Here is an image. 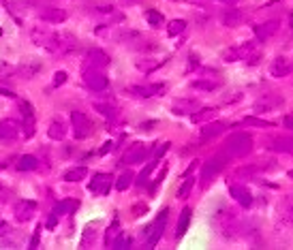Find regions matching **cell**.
<instances>
[{"label":"cell","instance_id":"obj_45","mask_svg":"<svg viewBox=\"0 0 293 250\" xmlns=\"http://www.w3.org/2000/svg\"><path fill=\"white\" fill-rule=\"evenodd\" d=\"M133 244V240L131 238H128V235H124V233H120L118 235V238L116 240H113V248H128V246H131Z\"/></svg>","mask_w":293,"mask_h":250},{"label":"cell","instance_id":"obj_54","mask_svg":"<svg viewBox=\"0 0 293 250\" xmlns=\"http://www.w3.org/2000/svg\"><path fill=\"white\" fill-rule=\"evenodd\" d=\"M189 60H191V62H189V67H191V69H195L197 64H199V62H197V56H195V54H191V56H189Z\"/></svg>","mask_w":293,"mask_h":250},{"label":"cell","instance_id":"obj_7","mask_svg":"<svg viewBox=\"0 0 293 250\" xmlns=\"http://www.w3.org/2000/svg\"><path fill=\"white\" fill-rule=\"evenodd\" d=\"M13 214H15L17 223H28V220H32L34 214H37V203L30 201V199H19V201L13 205Z\"/></svg>","mask_w":293,"mask_h":250},{"label":"cell","instance_id":"obj_42","mask_svg":"<svg viewBox=\"0 0 293 250\" xmlns=\"http://www.w3.org/2000/svg\"><path fill=\"white\" fill-rule=\"evenodd\" d=\"M193 186H195V177H187V180L182 182V186L178 188V199H187L189 192L193 190Z\"/></svg>","mask_w":293,"mask_h":250},{"label":"cell","instance_id":"obj_4","mask_svg":"<svg viewBox=\"0 0 293 250\" xmlns=\"http://www.w3.org/2000/svg\"><path fill=\"white\" fill-rule=\"evenodd\" d=\"M167 216H169V210H163L159 214V218L154 220L150 227H146V248H154L159 244V240L163 238V231H165V225H167Z\"/></svg>","mask_w":293,"mask_h":250},{"label":"cell","instance_id":"obj_36","mask_svg":"<svg viewBox=\"0 0 293 250\" xmlns=\"http://www.w3.org/2000/svg\"><path fill=\"white\" fill-rule=\"evenodd\" d=\"M184 28H187V21L184 19H174V21H169V26H167V34L169 37H178V34L184 32Z\"/></svg>","mask_w":293,"mask_h":250},{"label":"cell","instance_id":"obj_5","mask_svg":"<svg viewBox=\"0 0 293 250\" xmlns=\"http://www.w3.org/2000/svg\"><path fill=\"white\" fill-rule=\"evenodd\" d=\"M71 126H73V135L77 139H88L95 131V124L84 111H71Z\"/></svg>","mask_w":293,"mask_h":250},{"label":"cell","instance_id":"obj_16","mask_svg":"<svg viewBox=\"0 0 293 250\" xmlns=\"http://www.w3.org/2000/svg\"><path fill=\"white\" fill-rule=\"evenodd\" d=\"M111 180L113 177L109 173H97L95 177H92L88 190L95 192V195H107V192H109V186H111Z\"/></svg>","mask_w":293,"mask_h":250},{"label":"cell","instance_id":"obj_6","mask_svg":"<svg viewBox=\"0 0 293 250\" xmlns=\"http://www.w3.org/2000/svg\"><path fill=\"white\" fill-rule=\"evenodd\" d=\"M84 83L95 92H103L107 88V77L101 69H84Z\"/></svg>","mask_w":293,"mask_h":250},{"label":"cell","instance_id":"obj_2","mask_svg":"<svg viewBox=\"0 0 293 250\" xmlns=\"http://www.w3.org/2000/svg\"><path fill=\"white\" fill-rule=\"evenodd\" d=\"M229 161H231V156L227 154L225 150H220V152L214 154L208 163H203V167H201V186L203 188L210 186V182L227 167V163H229Z\"/></svg>","mask_w":293,"mask_h":250},{"label":"cell","instance_id":"obj_14","mask_svg":"<svg viewBox=\"0 0 293 250\" xmlns=\"http://www.w3.org/2000/svg\"><path fill=\"white\" fill-rule=\"evenodd\" d=\"M19 109H21V113H24V124H21V131H24V135L30 139L34 135V109H32V105L28 101H19Z\"/></svg>","mask_w":293,"mask_h":250},{"label":"cell","instance_id":"obj_41","mask_svg":"<svg viewBox=\"0 0 293 250\" xmlns=\"http://www.w3.org/2000/svg\"><path fill=\"white\" fill-rule=\"evenodd\" d=\"M156 165H159V161L154 159V163H150V165H148V167H146V169L137 175V186H146V184H148V177H150V173L154 171V167H156Z\"/></svg>","mask_w":293,"mask_h":250},{"label":"cell","instance_id":"obj_20","mask_svg":"<svg viewBox=\"0 0 293 250\" xmlns=\"http://www.w3.org/2000/svg\"><path fill=\"white\" fill-rule=\"evenodd\" d=\"M229 195L242 205V208H251V205H253V195H251V190L244 188V186H240V184H233V186L229 188Z\"/></svg>","mask_w":293,"mask_h":250},{"label":"cell","instance_id":"obj_58","mask_svg":"<svg viewBox=\"0 0 293 250\" xmlns=\"http://www.w3.org/2000/svg\"><path fill=\"white\" fill-rule=\"evenodd\" d=\"M289 177H293V169H291V171H289Z\"/></svg>","mask_w":293,"mask_h":250},{"label":"cell","instance_id":"obj_53","mask_svg":"<svg viewBox=\"0 0 293 250\" xmlns=\"http://www.w3.org/2000/svg\"><path fill=\"white\" fill-rule=\"evenodd\" d=\"M259 58H261V54H251V56H248V58H246V62L253 67V64H257V62H259Z\"/></svg>","mask_w":293,"mask_h":250},{"label":"cell","instance_id":"obj_28","mask_svg":"<svg viewBox=\"0 0 293 250\" xmlns=\"http://www.w3.org/2000/svg\"><path fill=\"white\" fill-rule=\"evenodd\" d=\"M113 39L118 43H135L141 39V34L137 30H131V28H118V30L113 32Z\"/></svg>","mask_w":293,"mask_h":250},{"label":"cell","instance_id":"obj_56","mask_svg":"<svg viewBox=\"0 0 293 250\" xmlns=\"http://www.w3.org/2000/svg\"><path fill=\"white\" fill-rule=\"evenodd\" d=\"M0 94H2V96H15V94H13V90H6V88H0Z\"/></svg>","mask_w":293,"mask_h":250},{"label":"cell","instance_id":"obj_25","mask_svg":"<svg viewBox=\"0 0 293 250\" xmlns=\"http://www.w3.org/2000/svg\"><path fill=\"white\" fill-rule=\"evenodd\" d=\"M214 118H216V109H214V107H199L195 113H191V122H195V124L210 122Z\"/></svg>","mask_w":293,"mask_h":250},{"label":"cell","instance_id":"obj_37","mask_svg":"<svg viewBox=\"0 0 293 250\" xmlns=\"http://www.w3.org/2000/svg\"><path fill=\"white\" fill-rule=\"evenodd\" d=\"M118 235H120V223L113 220V223L109 225V229H107V233H105V246H111Z\"/></svg>","mask_w":293,"mask_h":250},{"label":"cell","instance_id":"obj_30","mask_svg":"<svg viewBox=\"0 0 293 250\" xmlns=\"http://www.w3.org/2000/svg\"><path fill=\"white\" fill-rule=\"evenodd\" d=\"M47 135H49V139H54V141H62L67 137V126H64V122H60V120H54L47 128Z\"/></svg>","mask_w":293,"mask_h":250},{"label":"cell","instance_id":"obj_8","mask_svg":"<svg viewBox=\"0 0 293 250\" xmlns=\"http://www.w3.org/2000/svg\"><path fill=\"white\" fill-rule=\"evenodd\" d=\"M285 103V98L281 94H274V92H270V94H261L257 101L253 103V109L257 113H261V111H272V109H278Z\"/></svg>","mask_w":293,"mask_h":250},{"label":"cell","instance_id":"obj_50","mask_svg":"<svg viewBox=\"0 0 293 250\" xmlns=\"http://www.w3.org/2000/svg\"><path fill=\"white\" fill-rule=\"evenodd\" d=\"M283 126L289 128V131H293V113H287V116L283 118Z\"/></svg>","mask_w":293,"mask_h":250},{"label":"cell","instance_id":"obj_33","mask_svg":"<svg viewBox=\"0 0 293 250\" xmlns=\"http://www.w3.org/2000/svg\"><path fill=\"white\" fill-rule=\"evenodd\" d=\"M86 175H88V169H86V167H73V169L64 171L62 180L64 182H80V180H84Z\"/></svg>","mask_w":293,"mask_h":250},{"label":"cell","instance_id":"obj_26","mask_svg":"<svg viewBox=\"0 0 293 250\" xmlns=\"http://www.w3.org/2000/svg\"><path fill=\"white\" fill-rule=\"evenodd\" d=\"M58 41H60V54H73L77 49V39L71 32H58Z\"/></svg>","mask_w":293,"mask_h":250},{"label":"cell","instance_id":"obj_13","mask_svg":"<svg viewBox=\"0 0 293 250\" xmlns=\"http://www.w3.org/2000/svg\"><path fill=\"white\" fill-rule=\"evenodd\" d=\"M197 109H199L197 98H176L174 105H171V113H176V116H191Z\"/></svg>","mask_w":293,"mask_h":250},{"label":"cell","instance_id":"obj_21","mask_svg":"<svg viewBox=\"0 0 293 250\" xmlns=\"http://www.w3.org/2000/svg\"><path fill=\"white\" fill-rule=\"evenodd\" d=\"M39 71H41V62L39 60H26V62H21L17 67V75L21 77V80H32Z\"/></svg>","mask_w":293,"mask_h":250},{"label":"cell","instance_id":"obj_40","mask_svg":"<svg viewBox=\"0 0 293 250\" xmlns=\"http://www.w3.org/2000/svg\"><path fill=\"white\" fill-rule=\"evenodd\" d=\"M95 109L101 113V116H105V118H116V107L113 105H109V103H95Z\"/></svg>","mask_w":293,"mask_h":250},{"label":"cell","instance_id":"obj_44","mask_svg":"<svg viewBox=\"0 0 293 250\" xmlns=\"http://www.w3.org/2000/svg\"><path fill=\"white\" fill-rule=\"evenodd\" d=\"M283 218L289 220V223H293V195H289L287 199H285V203H283Z\"/></svg>","mask_w":293,"mask_h":250},{"label":"cell","instance_id":"obj_27","mask_svg":"<svg viewBox=\"0 0 293 250\" xmlns=\"http://www.w3.org/2000/svg\"><path fill=\"white\" fill-rule=\"evenodd\" d=\"M191 85H193V90L214 92V90H218L220 85H223V82H218V80H210V77H199V80H195Z\"/></svg>","mask_w":293,"mask_h":250},{"label":"cell","instance_id":"obj_23","mask_svg":"<svg viewBox=\"0 0 293 250\" xmlns=\"http://www.w3.org/2000/svg\"><path fill=\"white\" fill-rule=\"evenodd\" d=\"M225 128H227V124L225 122H205L203 124V128H201V139H214V137H218V135H223L225 133Z\"/></svg>","mask_w":293,"mask_h":250},{"label":"cell","instance_id":"obj_31","mask_svg":"<svg viewBox=\"0 0 293 250\" xmlns=\"http://www.w3.org/2000/svg\"><path fill=\"white\" fill-rule=\"evenodd\" d=\"M15 167L19 171H34L39 167V159H37V156H32V154H24V156H19V159H17Z\"/></svg>","mask_w":293,"mask_h":250},{"label":"cell","instance_id":"obj_51","mask_svg":"<svg viewBox=\"0 0 293 250\" xmlns=\"http://www.w3.org/2000/svg\"><path fill=\"white\" fill-rule=\"evenodd\" d=\"M39 231H41V227L37 231H34V235H32V240H30V244H28V248H37L39 246Z\"/></svg>","mask_w":293,"mask_h":250},{"label":"cell","instance_id":"obj_39","mask_svg":"<svg viewBox=\"0 0 293 250\" xmlns=\"http://www.w3.org/2000/svg\"><path fill=\"white\" fill-rule=\"evenodd\" d=\"M257 171H259V167H257V165H248V167H238V169L233 171V177H235V180H238V177H244V180H246V177H253V175L257 173Z\"/></svg>","mask_w":293,"mask_h":250},{"label":"cell","instance_id":"obj_43","mask_svg":"<svg viewBox=\"0 0 293 250\" xmlns=\"http://www.w3.org/2000/svg\"><path fill=\"white\" fill-rule=\"evenodd\" d=\"M244 124H246V126H261V128H272V126H274L272 122H268V120H263V118H255V116L244 118Z\"/></svg>","mask_w":293,"mask_h":250},{"label":"cell","instance_id":"obj_34","mask_svg":"<svg viewBox=\"0 0 293 250\" xmlns=\"http://www.w3.org/2000/svg\"><path fill=\"white\" fill-rule=\"evenodd\" d=\"M77 210V201H60L54 205V212L56 216H64V214H73Z\"/></svg>","mask_w":293,"mask_h":250},{"label":"cell","instance_id":"obj_12","mask_svg":"<svg viewBox=\"0 0 293 250\" xmlns=\"http://www.w3.org/2000/svg\"><path fill=\"white\" fill-rule=\"evenodd\" d=\"M109 67V56H107L103 49H90L86 54V67L84 69H105Z\"/></svg>","mask_w":293,"mask_h":250},{"label":"cell","instance_id":"obj_57","mask_svg":"<svg viewBox=\"0 0 293 250\" xmlns=\"http://www.w3.org/2000/svg\"><path fill=\"white\" fill-rule=\"evenodd\" d=\"M122 2H124V4H133V2H135V0H122Z\"/></svg>","mask_w":293,"mask_h":250},{"label":"cell","instance_id":"obj_35","mask_svg":"<svg viewBox=\"0 0 293 250\" xmlns=\"http://www.w3.org/2000/svg\"><path fill=\"white\" fill-rule=\"evenodd\" d=\"M146 19H148V24L152 26V28H159V26L165 24V17H163L159 11H154V9H148L146 11Z\"/></svg>","mask_w":293,"mask_h":250},{"label":"cell","instance_id":"obj_49","mask_svg":"<svg viewBox=\"0 0 293 250\" xmlns=\"http://www.w3.org/2000/svg\"><path fill=\"white\" fill-rule=\"evenodd\" d=\"M64 82H67V73H64V71H58V73L54 75V88H58V85H62Z\"/></svg>","mask_w":293,"mask_h":250},{"label":"cell","instance_id":"obj_3","mask_svg":"<svg viewBox=\"0 0 293 250\" xmlns=\"http://www.w3.org/2000/svg\"><path fill=\"white\" fill-rule=\"evenodd\" d=\"M30 39L34 45H39L43 49L52 54H60V41H58V32H52L45 26H34L30 30Z\"/></svg>","mask_w":293,"mask_h":250},{"label":"cell","instance_id":"obj_1","mask_svg":"<svg viewBox=\"0 0 293 250\" xmlns=\"http://www.w3.org/2000/svg\"><path fill=\"white\" fill-rule=\"evenodd\" d=\"M223 150L231 159H242V156H246L253 150V137L248 133H233L227 137Z\"/></svg>","mask_w":293,"mask_h":250},{"label":"cell","instance_id":"obj_38","mask_svg":"<svg viewBox=\"0 0 293 250\" xmlns=\"http://www.w3.org/2000/svg\"><path fill=\"white\" fill-rule=\"evenodd\" d=\"M133 180H135V175L131 173V171H124V173H120V177L116 180V188L118 190H126L133 184Z\"/></svg>","mask_w":293,"mask_h":250},{"label":"cell","instance_id":"obj_18","mask_svg":"<svg viewBox=\"0 0 293 250\" xmlns=\"http://www.w3.org/2000/svg\"><path fill=\"white\" fill-rule=\"evenodd\" d=\"M128 92H133L135 96H141V98H150V96H156L161 92H165V85L163 83H148V85H131Z\"/></svg>","mask_w":293,"mask_h":250},{"label":"cell","instance_id":"obj_47","mask_svg":"<svg viewBox=\"0 0 293 250\" xmlns=\"http://www.w3.org/2000/svg\"><path fill=\"white\" fill-rule=\"evenodd\" d=\"M9 195H11V190L4 186V184H0V208H2V205L9 201Z\"/></svg>","mask_w":293,"mask_h":250},{"label":"cell","instance_id":"obj_32","mask_svg":"<svg viewBox=\"0 0 293 250\" xmlns=\"http://www.w3.org/2000/svg\"><path fill=\"white\" fill-rule=\"evenodd\" d=\"M165 60H156V58H139L137 62H135V67H137L141 73H152L154 69H159L161 64Z\"/></svg>","mask_w":293,"mask_h":250},{"label":"cell","instance_id":"obj_29","mask_svg":"<svg viewBox=\"0 0 293 250\" xmlns=\"http://www.w3.org/2000/svg\"><path fill=\"white\" fill-rule=\"evenodd\" d=\"M191 216H193V210H191V208H184L182 214H180V220H178V227H176V238H178V240H180L182 235L189 231Z\"/></svg>","mask_w":293,"mask_h":250},{"label":"cell","instance_id":"obj_17","mask_svg":"<svg viewBox=\"0 0 293 250\" xmlns=\"http://www.w3.org/2000/svg\"><path fill=\"white\" fill-rule=\"evenodd\" d=\"M67 11L58 9V6H45L39 13V19H43L45 24H62V21H67Z\"/></svg>","mask_w":293,"mask_h":250},{"label":"cell","instance_id":"obj_52","mask_svg":"<svg viewBox=\"0 0 293 250\" xmlns=\"http://www.w3.org/2000/svg\"><path fill=\"white\" fill-rule=\"evenodd\" d=\"M6 233H11V227H9V223L0 220V235H6Z\"/></svg>","mask_w":293,"mask_h":250},{"label":"cell","instance_id":"obj_55","mask_svg":"<svg viewBox=\"0 0 293 250\" xmlns=\"http://www.w3.org/2000/svg\"><path fill=\"white\" fill-rule=\"evenodd\" d=\"M113 148V144H111V141H107V144L101 148V154H107V152H109V150Z\"/></svg>","mask_w":293,"mask_h":250},{"label":"cell","instance_id":"obj_46","mask_svg":"<svg viewBox=\"0 0 293 250\" xmlns=\"http://www.w3.org/2000/svg\"><path fill=\"white\" fill-rule=\"evenodd\" d=\"M169 146H171V144H169V141H165V144H159V146H156V148H154V159H156V161H159V159H161V156H163V154H165V152H167V150H169Z\"/></svg>","mask_w":293,"mask_h":250},{"label":"cell","instance_id":"obj_9","mask_svg":"<svg viewBox=\"0 0 293 250\" xmlns=\"http://www.w3.org/2000/svg\"><path fill=\"white\" fill-rule=\"evenodd\" d=\"M253 49H255V43H253V41H246V43H242V45H238V47H229V49H225V52H223V58H225V62L246 60L248 56L253 54Z\"/></svg>","mask_w":293,"mask_h":250},{"label":"cell","instance_id":"obj_19","mask_svg":"<svg viewBox=\"0 0 293 250\" xmlns=\"http://www.w3.org/2000/svg\"><path fill=\"white\" fill-rule=\"evenodd\" d=\"M19 131H21V124L17 122V120H11V118L0 120V141L2 139H15L19 135Z\"/></svg>","mask_w":293,"mask_h":250},{"label":"cell","instance_id":"obj_11","mask_svg":"<svg viewBox=\"0 0 293 250\" xmlns=\"http://www.w3.org/2000/svg\"><path fill=\"white\" fill-rule=\"evenodd\" d=\"M278 19H270V21H263V24L259 26H255L253 30H255V37H257V43H266L274 37V34L278 32Z\"/></svg>","mask_w":293,"mask_h":250},{"label":"cell","instance_id":"obj_15","mask_svg":"<svg viewBox=\"0 0 293 250\" xmlns=\"http://www.w3.org/2000/svg\"><path fill=\"white\" fill-rule=\"evenodd\" d=\"M266 148L272 152H283V154H293V137H268Z\"/></svg>","mask_w":293,"mask_h":250},{"label":"cell","instance_id":"obj_24","mask_svg":"<svg viewBox=\"0 0 293 250\" xmlns=\"http://www.w3.org/2000/svg\"><path fill=\"white\" fill-rule=\"evenodd\" d=\"M220 21H223V26H227V28H235L244 21V13L240 9H227L223 15H220Z\"/></svg>","mask_w":293,"mask_h":250},{"label":"cell","instance_id":"obj_48","mask_svg":"<svg viewBox=\"0 0 293 250\" xmlns=\"http://www.w3.org/2000/svg\"><path fill=\"white\" fill-rule=\"evenodd\" d=\"M146 212H148V205H144V203H137V205H133V216H135V218L144 216Z\"/></svg>","mask_w":293,"mask_h":250},{"label":"cell","instance_id":"obj_22","mask_svg":"<svg viewBox=\"0 0 293 250\" xmlns=\"http://www.w3.org/2000/svg\"><path fill=\"white\" fill-rule=\"evenodd\" d=\"M293 71V64L287 60V58H276L270 67V75L272 77H287Z\"/></svg>","mask_w":293,"mask_h":250},{"label":"cell","instance_id":"obj_10","mask_svg":"<svg viewBox=\"0 0 293 250\" xmlns=\"http://www.w3.org/2000/svg\"><path fill=\"white\" fill-rule=\"evenodd\" d=\"M148 156V148L144 144H133L122 156V165H139Z\"/></svg>","mask_w":293,"mask_h":250}]
</instances>
